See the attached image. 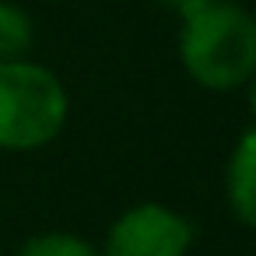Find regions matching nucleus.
<instances>
[{
	"label": "nucleus",
	"mask_w": 256,
	"mask_h": 256,
	"mask_svg": "<svg viewBox=\"0 0 256 256\" xmlns=\"http://www.w3.org/2000/svg\"><path fill=\"white\" fill-rule=\"evenodd\" d=\"M190 224L162 204H140L126 210L106 242V256H186Z\"/></svg>",
	"instance_id": "7ed1b4c3"
},
{
	"label": "nucleus",
	"mask_w": 256,
	"mask_h": 256,
	"mask_svg": "<svg viewBox=\"0 0 256 256\" xmlns=\"http://www.w3.org/2000/svg\"><path fill=\"white\" fill-rule=\"evenodd\" d=\"M22 256H98V252H95L84 238H78V235H60V232H53V235H39V238L25 242Z\"/></svg>",
	"instance_id": "423d86ee"
},
{
	"label": "nucleus",
	"mask_w": 256,
	"mask_h": 256,
	"mask_svg": "<svg viewBox=\"0 0 256 256\" xmlns=\"http://www.w3.org/2000/svg\"><path fill=\"white\" fill-rule=\"evenodd\" d=\"M162 4H165V8H176V11H179V8H186V4H190V0H162Z\"/></svg>",
	"instance_id": "0eeeda50"
},
{
	"label": "nucleus",
	"mask_w": 256,
	"mask_h": 256,
	"mask_svg": "<svg viewBox=\"0 0 256 256\" xmlns=\"http://www.w3.org/2000/svg\"><path fill=\"white\" fill-rule=\"evenodd\" d=\"M64 120L67 92L46 67L0 60V148H39L60 134Z\"/></svg>",
	"instance_id": "f03ea898"
},
{
	"label": "nucleus",
	"mask_w": 256,
	"mask_h": 256,
	"mask_svg": "<svg viewBox=\"0 0 256 256\" xmlns=\"http://www.w3.org/2000/svg\"><path fill=\"white\" fill-rule=\"evenodd\" d=\"M182 14L179 53L190 78L228 92L256 74V22L228 0H190Z\"/></svg>",
	"instance_id": "f257e3e1"
},
{
	"label": "nucleus",
	"mask_w": 256,
	"mask_h": 256,
	"mask_svg": "<svg viewBox=\"0 0 256 256\" xmlns=\"http://www.w3.org/2000/svg\"><path fill=\"white\" fill-rule=\"evenodd\" d=\"M32 46V22L25 11L0 4V60H22Z\"/></svg>",
	"instance_id": "39448f33"
},
{
	"label": "nucleus",
	"mask_w": 256,
	"mask_h": 256,
	"mask_svg": "<svg viewBox=\"0 0 256 256\" xmlns=\"http://www.w3.org/2000/svg\"><path fill=\"white\" fill-rule=\"evenodd\" d=\"M249 109H252V116H256V81H252V88H249Z\"/></svg>",
	"instance_id": "6e6552de"
},
{
	"label": "nucleus",
	"mask_w": 256,
	"mask_h": 256,
	"mask_svg": "<svg viewBox=\"0 0 256 256\" xmlns=\"http://www.w3.org/2000/svg\"><path fill=\"white\" fill-rule=\"evenodd\" d=\"M228 200L238 221L256 228V130H249L228 165Z\"/></svg>",
	"instance_id": "20e7f679"
}]
</instances>
